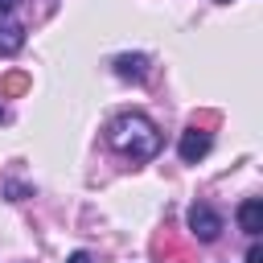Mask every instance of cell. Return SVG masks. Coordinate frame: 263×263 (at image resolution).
Here are the masks:
<instances>
[{"label":"cell","mask_w":263,"mask_h":263,"mask_svg":"<svg viewBox=\"0 0 263 263\" xmlns=\"http://www.w3.org/2000/svg\"><path fill=\"white\" fill-rule=\"evenodd\" d=\"M107 140H111L115 152H123V156H132V160H152V156L160 152V132H156V123H152L148 115H140V111H127V115L111 119Z\"/></svg>","instance_id":"cell-1"},{"label":"cell","mask_w":263,"mask_h":263,"mask_svg":"<svg viewBox=\"0 0 263 263\" xmlns=\"http://www.w3.org/2000/svg\"><path fill=\"white\" fill-rule=\"evenodd\" d=\"M189 230H193L197 242H214V238L222 234V218H218V210H210V205H193V210H189Z\"/></svg>","instance_id":"cell-2"},{"label":"cell","mask_w":263,"mask_h":263,"mask_svg":"<svg viewBox=\"0 0 263 263\" xmlns=\"http://www.w3.org/2000/svg\"><path fill=\"white\" fill-rule=\"evenodd\" d=\"M177 152H181V160H185V164H197V160L210 152V132H205V127H197V123H193V127H185V132H181V148H177Z\"/></svg>","instance_id":"cell-3"},{"label":"cell","mask_w":263,"mask_h":263,"mask_svg":"<svg viewBox=\"0 0 263 263\" xmlns=\"http://www.w3.org/2000/svg\"><path fill=\"white\" fill-rule=\"evenodd\" d=\"M115 74L127 78V82H144L148 78V58L144 53H119L115 58Z\"/></svg>","instance_id":"cell-4"},{"label":"cell","mask_w":263,"mask_h":263,"mask_svg":"<svg viewBox=\"0 0 263 263\" xmlns=\"http://www.w3.org/2000/svg\"><path fill=\"white\" fill-rule=\"evenodd\" d=\"M238 226H242L251 238L263 230V201H259V197H247V201L238 205Z\"/></svg>","instance_id":"cell-5"},{"label":"cell","mask_w":263,"mask_h":263,"mask_svg":"<svg viewBox=\"0 0 263 263\" xmlns=\"http://www.w3.org/2000/svg\"><path fill=\"white\" fill-rule=\"evenodd\" d=\"M21 45H25V29H21V25L0 21V53H4V58H12Z\"/></svg>","instance_id":"cell-6"},{"label":"cell","mask_w":263,"mask_h":263,"mask_svg":"<svg viewBox=\"0 0 263 263\" xmlns=\"http://www.w3.org/2000/svg\"><path fill=\"white\" fill-rule=\"evenodd\" d=\"M29 82H33V78H29L25 70H12V74H4L0 95H25V90H29Z\"/></svg>","instance_id":"cell-7"},{"label":"cell","mask_w":263,"mask_h":263,"mask_svg":"<svg viewBox=\"0 0 263 263\" xmlns=\"http://www.w3.org/2000/svg\"><path fill=\"white\" fill-rule=\"evenodd\" d=\"M247 263H263V247H259V242L247 251Z\"/></svg>","instance_id":"cell-8"},{"label":"cell","mask_w":263,"mask_h":263,"mask_svg":"<svg viewBox=\"0 0 263 263\" xmlns=\"http://www.w3.org/2000/svg\"><path fill=\"white\" fill-rule=\"evenodd\" d=\"M66 263H90V255H86V251H74V255H70Z\"/></svg>","instance_id":"cell-9"},{"label":"cell","mask_w":263,"mask_h":263,"mask_svg":"<svg viewBox=\"0 0 263 263\" xmlns=\"http://www.w3.org/2000/svg\"><path fill=\"white\" fill-rule=\"evenodd\" d=\"M16 4H21V0H0V12H12Z\"/></svg>","instance_id":"cell-10"},{"label":"cell","mask_w":263,"mask_h":263,"mask_svg":"<svg viewBox=\"0 0 263 263\" xmlns=\"http://www.w3.org/2000/svg\"><path fill=\"white\" fill-rule=\"evenodd\" d=\"M0 119H4V111H0Z\"/></svg>","instance_id":"cell-11"},{"label":"cell","mask_w":263,"mask_h":263,"mask_svg":"<svg viewBox=\"0 0 263 263\" xmlns=\"http://www.w3.org/2000/svg\"><path fill=\"white\" fill-rule=\"evenodd\" d=\"M222 4H230V0H222Z\"/></svg>","instance_id":"cell-12"}]
</instances>
